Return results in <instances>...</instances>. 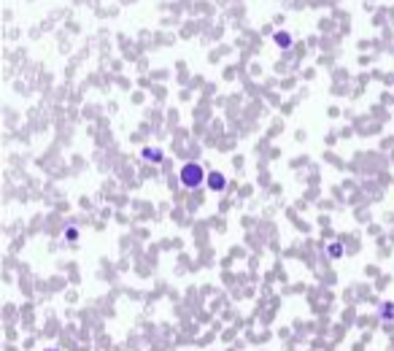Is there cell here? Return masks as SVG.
<instances>
[{
    "instance_id": "7a4b0ae2",
    "label": "cell",
    "mask_w": 394,
    "mask_h": 351,
    "mask_svg": "<svg viewBox=\"0 0 394 351\" xmlns=\"http://www.w3.org/2000/svg\"><path fill=\"white\" fill-rule=\"evenodd\" d=\"M375 313H378V321H381V324L392 327V324H394V300H384Z\"/></svg>"
},
{
    "instance_id": "277c9868",
    "label": "cell",
    "mask_w": 394,
    "mask_h": 351,
    "mask_svg": "<svg viewBox=\"0 0 394 351\" xmlns=\"http://www.w3.org/2000/svg\"><path fill=\"white\" fill-rule=\"evenodd\" d=\"M141 157H143L146 162H154V165L165 162V154H162V149H151V146H146L143 152H141Z\"/></svg>"
},
{
    "instance_id": "5b68a950",
    "label": "cell",
    "mask_w": 394,
    "mask_h": 351,
    "mask_svg": "<svg viewBox=\"0 0 394 351\" xmlns=\"http://www.w3.org/2000/svg\"><path fill=\"white\" fill-rule=\"evenodd\" d=\"M43 351H60V349H43Z\"/></svg>"
},
{
    "instance_id": "6da1fadb",
    "label": "cell",
    "mask_w": 394,
    "mask_h": 351,
    "mask_svg": "<svg viewBox=\"0 0 394 351\" xmlns=\"http://www.w3.org/2000/svg\"><path fill=\"white\" fill-rule=\"evenodd\" d=\"M179 178H181V184H184L186 189H197V187H203V184L208 181V173L203 170L200 162H186L184 168H181Z\"/></svg>"
},
{
    "instance_id": "3957f363",
    "label": "cell",
    "mask_w": 394,
    "mask_h": 351,
    "mask_svg": "<svg viewBox=\"0 0 394 351\" xmlns=\"http://www.w3.org/2000/svg\"><path fill=\"white\" fill-rule=\"evenodd\" d=\"M208 189H211V192H224V189H227V176L219 173V170L208 173Z\"/></svg>"
}]
</instances>
